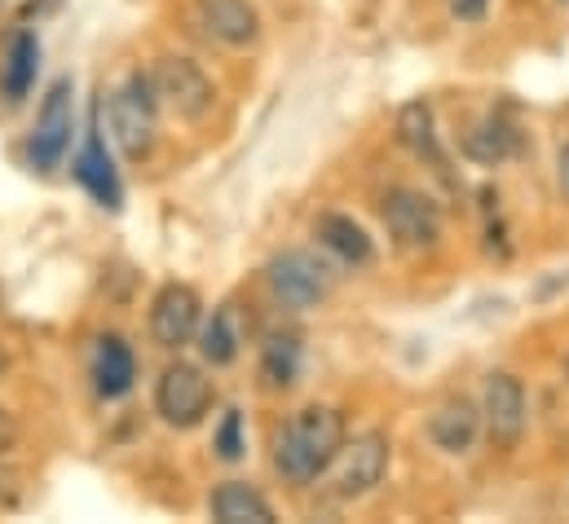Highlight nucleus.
<instances>
[{
    "mask_svg": "<svg viewBox=\"0 0 569 524\" xmlns=\"http://www.w3.org/2000/svg\"><path fill=\"white\" fill-rule=\"evenodd\" d=\"M208 405H212V384H208V375L199 366L172 362L159 375V384H154V410H159V419L168 427H194V423H203Z\"/></svg>",
    "mask_w": 569,
    "mask_h": 524,
    "instance_id": "nucleus-6",
    "label": "nucleus"
},
{
    "mask_svg": "<svg viewBox=\"0 0 569 524\" xmlns=\"http://www.w3.org/2000/svg\"><path fill=\"white\" fill-rule=\"evenodd\" d=\"M389 472V436L385 432H362L345 441L331 458V490L336 498H367Z\"/></svg>",
    "mask_w": 569,
    "mask_h": 524,
    "instance_id": "nucleus-3",
    "label": "nucleus"
},
{
    "mask_svg": "<svg viewBox=\"0 0 569 524\" xmlns=\"http://www.w3.org/2000/svg\"><path fill=\"white\" fill-rule=\"evenodd\" d=\"M93 380H98V393L102 396H124L129 389H133V380H138V362H133V349H129L120 335L98 340Z\"/></svg>",
    "mask_w": 569,
    "mask_h": 524,
    "instance_id": "nucleus-16",
    "label": "nucleus"
},
{
    "mask_svg": "<svg viewBox=\"0 0 569 524\" xmlns=\"http://www.w3.org/2000/svg\"><path fill=\"white\" fill-rule=\"evenodd\" d=\"M266 278H270V291L279 295V304L287 309H313V304H322L327 295H331V269L318 261V256H309V252H283V256H274L270 269H266Z\"/></svg>",
    "mask_w": 569,
    "mask_h": 524,
    "instance_id": "nucleus-7",
    "label": "nucleus"
},
{
    "mask_svg": "<svg viewBox=\"0 0 569 524\" xmlns=\"http://www.w3.org/2000/svg\"><path fill=\"white\" fill-rule=\"evenodd\" d=\"M154 89L150 75H129L111 93V137L124 150V159H146L154 145Z\"/></svg>",
    "mask_w": 569,
    "mask_h": 524,
    "instance_id": "nucleus-4",
    "label": "nucleus"
},
{
    "mask_svg": "<svg viewBox=\"0 0 569 524\" xmlns=\"http://www.w3.org/2000/svg\"><path fill=\"white\" fill-rule=\"evenodd\" d=\"M212 516L221 524H274V507L248 481H226L212 494Z\"/></svg>",
    "mask_w": 569,
    "mask_h": 524,
    "instance_id": "nucleus-15",
    "label": "nucleus"
},
{
    "mask_svg": "<svg viewBox=\"0 0 569 524\" xmlns=\"http://www.w3.org/2000/svg\"><path fill=\"white\" fill-rule=\"evenodd\" d=\"M71 132H76V115H71V80H53L44 102H40V115H36V129H31V163L40 172H53L71 145Z\"/></svg>",
    "mask_w": 569,
    "mask_h": 524,
    "instance_id": "nucleus-8",
    "label": "nucleus"
},
{
    "mask_svg": "<svg viewBox=\"0 0 569 524\" xmlns=\"http://www.w3.org/2000/svg\"><path fill=\"white\" fill-rule=\"evenodd\" d=\"M76 177H80V185H84L102 208H120V177H116V168H111V154H107V145H102L98 124H93L84 150H80V159H76Z\"/></svg>",
    "mask_w": 569,
    "mask_h": 524,
    "instance_id": "nucleus-13",
    "label": "nucleus"
},
{
    "mask_svg": "<svg viewBox=\"0 0 569 524\" xmlns=\"http://www.w3.org/2000/svg\"><path fill=\"white\" fill-rule=\"evenodd\" d=\"M481 432V410L468 396H450L428 414V441L446 454H468Z\"/></svg>",
    "mask_w": 569,
    "mask_h": 524,
    "instance_id": "nucleus-12",
    "label": "nucleus"
},
{
    "mask_svg": "<svg viewBox=\"0 0 569 524\" xmlns=\"http://www.w3.org/2000/svg\"><path fill=\"white\" fill-rule=\"evenodd\" d=\"M36 71H40V40L31 31H18L4 49V62H0V89L9 102H22L36 84Z\"/></svg>",
    "mask_w": 569,
    "mask_h": 524,
    "instance_id": "nucleus-14",
    "label": "nucleus"
},
{
    "mask_svg": "<svg viewBox=\"0 0 569 524\" xmlns=\"http://www.w3.org/2000/svg\"><path fill=\"white\" fill-rule=\"evenodd\" d=\"M266 380L274 389H287L296 380V349H283V340L270 344V353H266Z\"/></svg>",
    "mask_w": 569,
    "mask_h": 524,
    "instance_id": "nucleus-22",
    "label": "nucleus"
},
{
    "mask_svg": "<svg viewBox=\"0 0 569 524\" xmlns=\"http://www.w3.org/2000/svg\"><path fill=\"white\" fill-rule=\"evenodd\" d=\"M557 185H561V194L569 203V141L561 145V159H557Z\"/></svg>",
    "mask_w": 569,
    "mask_h": 524,
    "instance_id": "nucleus-25",
    "label": "nucleus"
},
{
    "mask_svg": "<svg viewBox=\"0 0 569 524\" xmlns=\"http://www.w3.org/2000/svg\"><path fill=\"white\" fill-rule=\"evenodd\" d=\"M380 216L398 252H432L441 243V212L420 190H389Z\"/></svg>",
    "mask_w": 569,
    "mask_h": 524,
    "instance_id": "nucleus-5",
    "label": "nucleus"
},
{
    "mask_svg": "<svg viewBox=\"0 0 569 524\" xmlns=\"http://www.w3.org/2000/svg\"><path fill=\"white\" fill-rule=\"evenodd\" d=\"M463 154L486 163V168H495V163L517 154V132L508 129V124H499V120H481L477 129L463 137Z\"/></svg>",
    "mask_w": 569,
    "mask_h": 524,
    "instance_id": "nucleus-20",
    "label": "nucleus"
},
{
    "mask_svg": "<svg viewBox=\"0 0 569 524\" xmlns=\"http://www.w3.org/2000/svg\"><path fill=\"white\" fill-rule=\"evenodd\" d=\"M481 423H486V436L499 445V450H512L526 432V389L517 375L508 371H495L486 380V401H481Z\"/></svg>",
    "mask_w": 569,
    "mask_h": 524,
    "instance_id": "nucleus-10",
    "label": "nucleus"
},
{
    "mask_svg": "<svg viewBox=\"0 0 569 524\" xmlns=\"http://www.w3.org/2000/svg\"><path fill=\"white\" fill-rule=\"evenodd\" d=\"M313 234H318L322 248L336 252L340 261H349V264L371 261V239H367V230H362L353 216H345V212H327V216H318Z\"/></svg>",
    "mask_w": 569,
    "mask_h": 524,
    "instance_id": "nucleus-18",
    "label": "nucleus"
},
{
    "mask_svg": "<svg viewBox=\"0 0 569 524\" xmlns=\"http://www.w3.org/2000/svg\"><path fill=\"white\" fill-rule=\"evenodd\" d=\"M199 322H203V300L194 286H186V282L159 286V295L150 304V335L159 349H186L199 335Z\"/></svg>",
    "mask_w": 569,
    "mask_h": 524,
    "instance_id": "nucleus-9",
    "label": "nucleus"
},
{
    "mask_svg": "<svg viewBox=\"0 0 569 524\" xmlns=\"http://www.w3.org/2000/svg\"><path fill=\"white\" fill-rule=\"evenodd\" d=\"M13 441H18V423H13V414H9V410H0V454H4Z\"/></svg>",
    "mask_w": 569,
    "mask_h": 524,
    "instance_id": "nucleus-24",
    "label": "nucleus"
},
{
    "mask_svg": "<svg viewBox=\"0 0 569 524\" xmlns=\"http://www.w3.org/2000/svg\"><path fill=\"white\" fill-rule=\"evenodd\" d=\"M486 4H490V0H450L455 18H463V22H477V18L486 13Z\"/></svg>",
    "mask_w": 569,
    "mask_h": 524,
    "instance_id": "nucleus-23",
    "label": "nucleus"
},
{
    "mask_svg": "<svg viewBox=\"0 0 569 524\" xmlns=\"http://www.w3.org/2000/svg\"><path fill=\"white\" fill-rule=\"evenodd\" d=\"M340 445H345V414L331 405H305L287 419L274 441V467L291 485H309L331 467Z\"/></svg>",
    "mask_w": 569,
    "mask_h": 524,
    "instance_id": "nucleus-1",
    "label": "nucleus"
},
{
    "mask_svg": "<svg viewBox=\"0 0 569 524\" xmlns=\"http://www.w3.org/2000/svg\"><path fill=\"white\" fill-rule=\"evenodd\" d=\"M194 18H199L203 36L226 44V49H248L261 36V18L248 0H199Z\"/></svg>",
    "mask_w": 569,
    "mask_h": 524,
    "instance_id": "nucleus-11",
    "label": "nucleus"
},
{
    "mask_svg": "<svg viewBox=\"0 0 569 524\" xmlns=\"http://www.w3.org/2000/svg\"><path fill=\"white\" fill-rule=\"evenodd\" d=\"M243 419H239V410H230L226 419H221V427H217V454L226 458V463H239L243 458Z\"/></svg>",
    "mask_w": 569,
    "mask_h": 524,
    "instance_id": "nucleus-21",
    "label": "nucleus"
},
{
    "mask_svg": "<svg viewBox=\"0 0 569 524\" xmlns=\"http://www.w3.org/2000/svg\"><path fill=\"white\" fill-rule=\"evenodd\" d=\"M150 89H154V102L168 115L186 120V124L208 120L212 115V102H217V89L203 75V67L190 62V58H177V53H168V58H159L150 67Z\"/></svg>",
    "mask_w": 569,
    "mask_h": 524,
    "instance_id": "nucleus-2",
    "label": "nucleus"
},
{
    "mask_svg": "<svg viewBox=\"0 0 569 524\" xmlns=\"http://www.w3.org/2000/svg\"><path fill=\"white\" fill-rule=\"evenodd\" d=\"M199 353H203L208 366H230V362L239 357V331H234L230 304H221V309L208 318V326H199Z\"/></svg>",
    "mask_w": 569,
    "mask_h": 524,
    "instance_id": "nucleus-19",
    "label": "nucleus"
},
{
    "mask_svg": "<svg viewBox=\"0 0 569 524\" xmlns=\"http://www.w3.org/2000/svg\"><path fill=\"white\" fill-rule=\"evenodd\" d=\"M4 371H9V349L0 344V375H4Z\"/></svg>",
    "mask_w": 569,
    "mask_h": 524,
    "instance_id": "nucleus-26",
    "label": "nucleus"
},
{
    "mask_svg": "<svg viewBox=\"0 0 569 524\" xmlns=\"http://www.w3.org/2000/svg\"><path fill=\"white\" fill-rule=\"evenodd\" d=\"M398 141H402L416 159H425L437 172H446V154H441V145H437V124H432V107H428V102H407V107L398 111Z\"/></svg>",
    "mask_w": 569,
    "mask_h": 524,
    "instance_id": "nucleus-17",
    "label": "nucleus"
}]
</instances>
